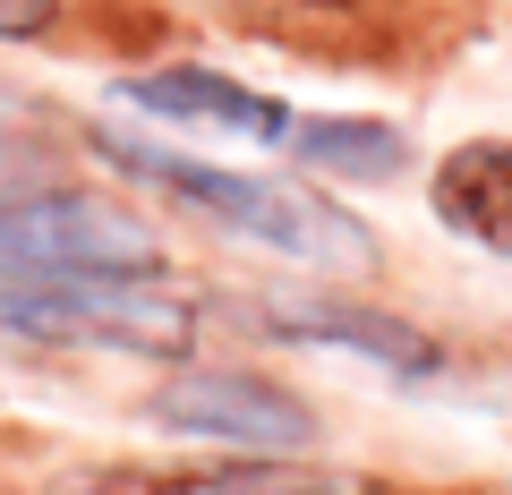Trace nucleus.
Segmentation results:
<instances>
[{
    "instance_id": "39448f33",
    "label": "nucleus",
    "mask_w": 512,
    "mask_h": 495,
    "mask_svg": "<svg viewBox=\"0 0 512 495\" xmlns=\"http://www.w3.org/2000/svg\"><path fill=\"white\" fill-rule=\"evenodd\" d=\"M94 495H384V478L299 453H248V461H180V470H103Z\"/></svg>"
},
{
    "instance_id": "7ed1b4c3",
    "label": "nucleus",
    "mask_w": 512,
    "mask_h": 495,
    "mask_svg": "<svg viewBox=\"0 0 512 495\" xmlns=\"http://www.w3.org/2000/svg\"><path fill=\"white\" fill-rule=\"evenodd\" d=\"M60 274H171V248L103 188H0V282Z\"/></svg>"
},
{
    "instance_id": "9b49d317",
    "label": "nucleus",
    "mask_w": 512,
    "mask_h": 495,
    "mask_svg": "<svg viewBox=\"0 0 512 495\" xmlns=\"http://www.w3.org/2000/svg\"><path fill=\"white\" fill-rule=\"evenodd\" d=\"M248 9H291V0H248Z\"/></svg>"
},
{
    "instance_id": "f03ea898",
    "label": "nucleus",
    "mask_w": 512,
    "mask_h": 495,
    "mask_svg": "<svg viewBox=\"0 0 512 495\" xmlns=\"http://www.w3.org/2000/svg\"><path fill=\"white\" fill-rule=\"evenodd\" d=\"M0 333L43 350H120V359H188L205 308L171 274H60L0 282Z\"/></svg>"
},
{
    "instance_id": "0eeeda50",
    "label": "nucleus",
    "mask_w": 512,
    "mask_h": 495,
    "mask_svg": "<svg viewBox=\"0 0 512 495\" xmlns=\"http://www.w3.org/2000/svg\"><path fill=\"white\" fill-rule=\"evenodd\" d=\"M427 205H436V222L453 239H470V248H487V257L512 265V146L504 137L453 146L436 163V180H427Z\"/></svg>"
},
{
    "instance_id": "20e7f679",
    "label": "nucleus",
    "mask_w": 512,
    "mask_h": 495,
    "mask_svg": "<svg viewBox=\"0 0 512 495\" xmlns=\"http://www.w3.org/2000/svg\"><path fill=\"white\" fill-rule=\"evenodd\" d=\"M146 419L163 436H188V444H239V453H308L325 436L308 402L256 367H180L163 393L146 402Z\"/></svg>"
},
{
    "instance_id": "423d86ee",
    "label": "nucleus",
    "mask_w": 512,
    "mask_h": 495,
    "mask_svg": "<svg viewBox=\"0 0 512 495\" xmlns=\"http://www.w3.org/2000/svg\"><path fill=\"white\" fill-rule=\"evenodd\" d=\"M120 94L146 111V120H171V129H214V137H248V146H291L299 137L291 103L239 86V77H222V69H154V77H128Z\"/></svg>"
},
{
    "instance_id": "6e6552de",
    "label": "nucleus",
    "mask_w": 512,
    "mask_h": 495,
    "mask_svg": "<svg viewBox=\"0 0 512 495\" xmlns=\"http://www.w3.org/2000/svg\"><path fill=\"white\" fill-rule=\"evenodd\" d=\"M256 333H282V342H342V350H367L376 367L393 376H436L444 350L427 342L419 325L402 316H376V308H350V299H299V308H256Z\"/></svg>"
},
{
    "instance_id": "f257e3e1",
    "label": "nucleus",
    "mask_w": 512,
    "mask_h": 495,
    "mask_svg": "<svg viewBox=\"0 0 512 495\" xmlns=\"http://www.w3.org/2000/svg\"><path fill=\"white\" fill-rule=\"evenodd\" d=\"M94 146L128 171V180L163 188L171 205L188 214L222 222V231L256 239V248H274L291 265H316V274H367L376 265V231H367L350 205L316 197L299 180H265V171H222V163H197V154H171L154 137H120V129H94Z\"/></svg>"
},
{
    "instance_id": "1a4fd4ad",
    "label": "nucleus",
    "mask_w": 512,
    "mask_h": 495,
    "mask_svg": "<svg viewBox=\"0 0 512 495\" xmlns=\"http://www.w3.org/2000/svg\"><path fill=\"white\" fill-rule=\"evenodd\" d=\"M291 146L308 154V163L342 171V180H384V171L402 163V137L384 129V120H299Z\"/></svg>"
},
{
    "instance_id": "9d476101",
    "label": "nucleus",
    "mask_w": 512,
    "mask_h": 495,
    "mask_svg": "<svg viewBox=\"0 0 512 495\" xmlns=\"http://www.w3.org/2000/svg\"><path fill=\"white\" fill-rule=\"evenodd\" d=\"M60 18V0H0V43H26Z\"/></svg>"
}]
</instances>
